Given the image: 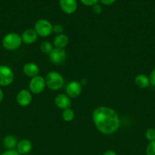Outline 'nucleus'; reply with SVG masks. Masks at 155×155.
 <instances>
[{"label":"nucleus","instance_id":"obj_1","mask_svg":"<svg viewBox=\"0 0 155 155\" xmlns=\"http://www.w3.org/2000/svg\"><path fill=\"white\" fill-rule=\"evenodd\" d=\"M92 119L97 130L104 135L113 134L119 128V117L115 110L109 107L100 106L94 109Z\"/></svg>","mask_w":155,"mask_h":155},{"label":"nucleus","instance_id":"obj_2","mask_svg":"<svg viewBox=\"0 0 155 155\" xmlns=\"http://www.w3.org/2000/svg\"><path fill=\"white\" fill-rule=\"evenodd\" d=\"M22 42L21 36L17 33H7L2 41L3 48L9 51L17 50L20 48Z\"/></svg>","mask_w":155,"mask_h":155},{"label":"nucleus","instance_id":"obj_3","mask_svg":"<svg viewBox=\"0 0 155 155\" xmlns=\"http://www.w3.org/2000/svg\"><path fill=\"white\" fill-rule=\"evenodd\" d=\"M46 85L47 88L51 90L57 91L64 86L63 77L57 71H50L46 74L45 77Z\"/></svg>","mask_w":155,"mask_h":155},{"label":"nucleus","instance_id":"obj_4","mask_svg":"<svg viewBox=\"0 0 155 155\" xmlns=\"http://www.w3.org/2000/svg\"><path fill=\"white\" fill-rule=\"evenodd\" d=\"M35 31L38 36L48 37L53 33V25L46 19H39L35 22Z\"/></svg>","mask_w":155,"mask_h":155},{"label":"nucleus","instance_id":"obj_5","mask_svg":"<svg viewBox=\"0 0 155 155\" xmlns=\"http://www.w3.org/2000/svg\"><path fill=\"white\" fill-rule=\"evenodd\" d=\"M46 86V80L41 76L38 75L36 77L30 79V83H29V89L31 93L38 95V94L42 93L45 89Z\"/></svg>","mask_w":155,"mask_h":155},{"label":"nucleus","instance_id":"obj_6","mask_svg":"<svg viewBox=\"0 0 155 155\" xmlns=\"http://www.w3.org/2000/svg\"><path fill=\"white\" fill-rule=\"evenodd\" d=\"M15 75L9 67L0 65V86H10L14 82Z\"/></svg>","mask_w":155,"mask_h":155},{"label":"nucleus","instance_id":"obj_7","mask_svg":"<svg viewBox=\"0 0 155 155\" xmlns=\"http://www.w3.org/2000/svg\"><path fill=\"white\" fill-rule=\"evenodd\" d=\"M82 86L80 82L73 80L69 82L65 87V94L70 98H76L81 94Z\"/></svg>","mask_w":155,"mask_h":155},{"label":"nucleus","instance_id":"obj_8","mask_svg":"<svg viewBox=\"0 0 155 155\" xmlns=\"http://www.w3.org/2000/svg\"><path fill=\"white\" fill-rule=\"evenodd\" d=\"M32 95L30 90L27 89H21L18 92V95L16 97V101L18 105L21 107H27L30 105L32 102Z\"/></svg>","mask_w":155,"mask_h":155},{"label":"nucleus","instance_id":"obj_9","mask_svg":"<svg viewBox=\"0 0 155 155\" xmlns=\"http://www.w3.org/2000/svg\"><path fill=\"white\" fill-rule=\"evenodd\" d=\"M49 58L53 64H61L66 59V52L62 48H54L49 54Z\"/></svg>","mask_w":155,"mask_h":155},{"label":"nucleus","instance_id":"obj_10","mask_svg":"<svg viewBox=\"0 0 155 155\" xmlns=\"http://www.w3.org/2000/svg\"><path fill=\"white\" fill-rule=\"evenodd\" d=\"M59 2L62 12L67 15L74 14L77 11V0H59Z\"/></svg>","mask_w":155,"mask_h":155},{"label":"nucleus","instance_id":"obj_11","mask_svg":"<svg viewBox=\"0 0 155 155\" xmlns=\"http://www.w3.org/2000/svg\"><path fill=\"white\" fill-rule=\"evenodd\" d=\"M54 102L56 107L62 110L67 108H70L71 105V98L65 93L59 94L56 95L54 99Z\"/></svg>","mask_w":155,"mask_h":155},{"label":"nucleus","instance_id":"obj_12","mask_svg":"<svg viewBox=\"0 0 155 155\" xmlns=\"http://www.w3.org/2000/svg\"><path fill=\"white\" fill-rule=\"evenodd\" d=\"M21 36L22 42L27 45H31V44L34 43L38 37L37 33L33 28H29L25 30Z\"/></svg>","mask_w":155,"mask_h":155},{"label":"nucleus","instance_id":"obj_13","mask_svg":"<svg viewBox=\"0 0 155 155\" xmlns=\"http://www.w3.org/2000/svg\"><path fill=\"white\" fill-rule=\"evenodd\" d=\"M23 73L27 77L33 78L39 75L40 68L36 64L33 62H29V63L25 64L23 67Z\"/></svg>","mask_w":155,"mask_h":155},{"label":"nucleus","instance_id":"obj_14","mask_svg":"<svg viewBox=\"0 0 155 155\" xmlns=\"http://www.w3.org/2000/svg\"><path fill=\"white\" fill-rule=\"evenodd\" d=\"M32 148H33L32 142L28 139H24L18 142L16 150L21 155H25L31 151Z\"/></svg>","mask_w":155,"mask_h":155},{"label":"nucleus","instance_id":"obj_15","mask_svg":"<svg viewBox=\"0 0 155 155\" xmlns=\"http://www.w3.org/2000/svg\"><path fill=\"white\" fill-rule=\"evenodd\" d=\"M68 42H69V39H68V36L62 33V34H59L55 36L53 45L55 48L64 49V48L68 45Z\"/></svg>","mask_w":155,"mask_h":155},{"label":"nucleus","instance_id":"obj_16","mask_svg":"<svg viewBox=\"0 0 155 155\" xmlns=\"http://www.w3.org/2000/svg\"><path fill=\"white\" fill-rule=\"evenodd\" d=\"M135 84L140 89H145L150 85L149 77L145 74H138L135 77Z\"/></svg>","mask_w":155,"mask_h":155},{"label":"nucleus","instance_id":"obj_17","mask_svg":"<svg viewBox=\"0 0 155 155\" xmlns=\"http://www.w3.org/2000/svg\"><path fill=\"white\" fill-rule=\"evenodd\" d=\"M18 143V139L15 136H12V135L6 136L3 139V145L5 148H7V150L15 149L17 148Z\"/></svg>","mask_w":155,"mask_h":155},{"label":"nucleus","instance_id":"obj_18","mask_svg":"<svg viewBox=\"0 0 155 155\" xmlns=\"http://www.w3.org/2000/svg\"><path fill=\"white\" fill-rule=\"evenodd\" d=\"M62 119L65 122H71L74 118V112L71 108H67L63 110L62 114Z\"/></svg>","mask_w":155,"mask_h":155},{"label":"nucleus","instance_id":"obj_19","mask_svg":"<svg viewBox=\"0 0 155 155\" xmlns=\"http://www.w3.org/2000/svg\"><path fill=\"white\" fill-rule=\"evenodd\" d=\"M40 51H42L44 54H50V53L53 51V45L49 41H43L42 43L40 44Z\"/></svg>","mask_w":155,"mask_h":155},{"label":"nucleus","instance_id":"obj_20","mask_svg":"<svg viewBox=\"0 0 155 155\" xmlns=\"http://www.w3.org/2000/svg\"><path fill=\"white\" fill-rule=\"evenodd\" d=\"M145 138L147 141H149V142L155 141V129H147L145 132Z\"/></svg>","mask_w":155,"mask_h":155},{"label":"nucleus","instance_id":"obj_21","mask_svg":"<svg viewBox=\"0 0 155 155\" xmlns=\"http://www.w3.org/2000/svg\"><path fill=\"white\" fill-rule=\"evenodd\" d=\"M146 155H155V141L150 142L147 145Z\"/></svg>","mask_w":155,"mask_h":155},{"label":"nucleus","instance_id":"obj_22","mask_svg":"<svg viewBox=\"0 0 155 155\" xmlns=\"http://www.w3.org/2000/svg\"><path fill=\"white\" fill-rule=\"evenodd\" d=\"M64 31V27L60 24H56L53 25V33L57 35L62 34Z\"/></svg>","mask_w":155,"mask_h":155},{"label":"nucleus","instance_id":"obj_23","mask_svg":"<svg viewBox=\"0 0 155 155\" xmlns=\"http://www.w3.org/2000/svg\"><path fill=\"white\" fill-rule=\"evenodd\" d=\"M81 2L86 6H94V5L97 4L99 0H80Z\"/></svg>","mask_w":155,"mask_h":155},{"label":"nucleus","instance_id":"obj_24","mask_svg":"<svg viewBox=\"0 0 155 155\" xmlns=\"http://www.w3.org/2000/svg\"><path fill=\"white\" fill-rule=\"evenodd\" d=\"M92 11L94 14H96V15H100L102 12V11H103V8H102L100 5L96 4L94 5V6H92Z\"/></svg>","mask_w":155,"mask_h":155},{"label":"nucleus","instance_id":"obj_25","mask_svg":"<svg viewBox=\"0 0 155 155\" xmlns=\"http://www.w3.org/2000/svg\"><path fill=\"white\" fill-rule=\"evenodd\" d=\"M1 155H21L19 154L16 149H12V150H6L5 151L2 152Z\"/></svg>","mask_w":155,"mask_h":155},{"label":"nucleus","instance_id":"obj_26","mask_svg":"<svg viewBox=\"0 0 155 155\" xmlns=\"http://www.w3.org/2000/svg\"><path fill=\"white\" fill-rule=\"evenodd\" d=\"M149 80H150V85L155 86V68L152 70V71L150 72V75H149Z\"/></svg>","mask_w":155,"mask_h":155},{"label":"nucleus","instance_id":"obj_27","mask_svg":"<svg viewBox=\"0 0 155 155\" xmlns=\"http://www.w3.org/2000/svg\"><path fill=\"white\" fill-rule=\"evenodd\" d=\"M99 1H100V2L104 5H111L114 4L116 0H99Z\"/></svg>","mask_w":155,"mask_h":155},{"label":"nucleus","instance_id":"obj_28","mask_svg":"<svg viewBox=\"0 0 155 155\" xmlns=\"http://www.w3.org/2000/svg\"><path fill=\"white\" fill-rule=\"evenodd\" d=\"M103 155H117V154L112 150H108V151H105Z\"/></svg>","mask_w":155,"mask_h":155},{"label":"nucleus","instance_id":"obj_29","mask_svg":"<svg viewBox=\"0 0 155 155\" xmlns=\"http://www.w3.org/2000/svg\"><path fill=\"white\" fill-rule=\"evenodd\" d=\"M3 98H4V92H3L1 86H0V104L3 101Z\"/></svg>","mask_w":155,"mask_h":155},{"label":"nucleus","instance_id":"obj_30","mask_svg":"<svg viewBox=\"0 0 155 155\" xmlns=\"http://www.w3.org/2000/svg\"><path fill=\"white\" fill-rule=\"evenodd\" d=\"M154 31H155V28H154Z\"/></svg>","mask_w":155,"mask_h":155}]
</instances>
